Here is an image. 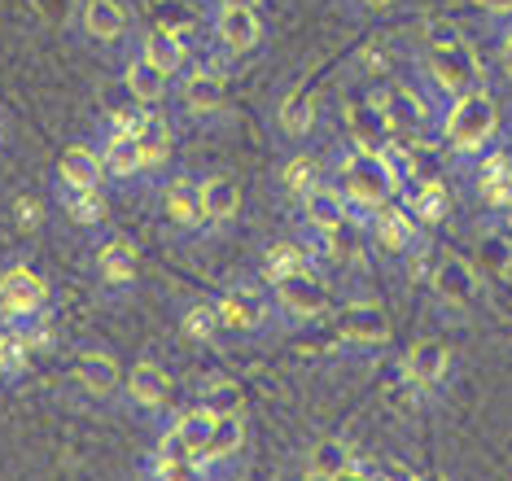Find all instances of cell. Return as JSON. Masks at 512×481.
<instances>
[{"mask_svg":"<svg viewBox=\"0 0 512 481\" xmlns=\"http://www.w3.org/2000/svg\"><path fill=\"white\" fill-rule=\"evenodd\" d=\"M464 40H469V35H464L456 18H425L421 31H416V49H456Z\"/></svg>","mask_w":512,"mask_h":481,"instance_id":"39","label":"cell"},{"mask_svg":"<svg viewBox=\"0 0 512 481\" xmlns=\"http://www.w3.org/2000/svg\"><path fill=\"white\" fill-rule=\"evenodd\" d=\"M364 237L372 241V250H381L386 258H399V263L429 254V232L416 224L412 215H407V206L399 202V197L381 202V206L364 219Z\"/></svg>","mask_w":512,"mask_h":481,"instance_id":"12","label":"cell"},{"mask_svg":"<svg viewBox=\"0 0 512 481\" xmlns=\"http://www.w3.org/2000/svg\"><path fill=\"white\" fill-rule=\"evenodd\" d=\"M154 202H158L162 228H167L176 241H206L211 237L206 206H202V175H193L184 167H171L154 184Z\"/></svg>","mask_w":512,"mask_h":481,"instance_id":"5","label":"cell"},{"mask_svg":"<svg viewBox=\"0 0 512 481\" xmlns=\"http://www.w3.org/2000/svg\"><path fill=\"white\" fill-rule=\"evenodd\" d=\"M197 403H206L215 416H237L246 412V390L237 377H206L197 385Z\"/></svg>","mask_w":512,"mask_h":481,"instance_id":"38","label":"cell"},{"mask_svg":"<svg viewBox=\"0 0 512 481\" xmlns=\"http://www.w3.org/2000/svg\"><path fill=\"white\" fill-rule=\"evenodd\" d=\"M176 324H180L184 342H193V346L224 342V324H219V311H215L211 298H184L176 307Z\"/></svg>","mask_w":512,"mask_h":481,"instance_id":"35","label":"cell"},{"mask_svg":"<svg viewBox=\"0 0 512 481\" xmlns=\"http://www.w3.org/2000/svg\"><path fill=\"white\" fill-rule=\"evenodd\" d=\"M429 302L451 315L456 324H464L469 315L477 311V302H482V276H477V267L469 263L464 254H429Z\"/></svg>","mask_w":512,"mask_h":481,"instance_id":"7","label":"cell"},{"mask_svg":"<svg viewBox=\"0 0 512 481\" xmlns=\"http://www.w3.org/2000/svg\"><path fill=\"white\" fill-rule=\"evenodd\" d=\"M407 5V0H346V14L351 18H390V14H399V9Z\"/></svg>","mask_w":512,"mask_h":481,"instance_id":"40","label":"cell"},{"mask_svg":"<svg viewBox=\"0 0 512 481\" xmlns=\"http://www.w3.org/2000/svg\"><path fill=\"white\" fill-rule=\"evenodd\" d=\"M53 180L62 184H84V189H106V167H101L97 140H71L53 162Z\"/></svg>","mask_w":512,"mask_h":481,"instance_id":"33","label":"cell"},{"mask_svg":"<svg viewBox=\"0 0 512 481\" xmlns=\"http://www.w3.org/2000/svg\"><path fill=\"white\" fill-rule=\"evenodd\" d=\"M267 289H272V302H276V315H281V328H294V333L329 324V315L337 307L324 272H298V276L276 280V285H267Z\"/></svg>","mask_w":512,"mask_h":481,"instance_id":"8","label":"cell"},{"mask_svg":"<svg viewBox=\"0 0 512 481\" xmlns=\"http://www.w3.org/2000/svg\"><path fill=\"white\" fill-rule=\"evenodd\" d=\"M211 302L219 311V324H224V337L254 342V337L285 333L281 315H276V302H272V289H267L259 276L254 280H232V285L219 289Z\"/></svg>","mask_w":512,"mask_h":481,"instance_id":"3","label":"cell"},{"mask_svg":"<svg viewBox=\"0 0 512 481\" xmlns=\"http://www.w3.org/2000/svg\"><path fill=\"white\" fill-rule=\"evenodd\" d=\"M92 276H97L101 298H132L141 285V250L127 232H97L92 237Z\"/></svg>","mask_w":512,"mask_h":481,"instance_id":"9","label":"cell"},{"mask_svg":"<svg viewBox=\"0 0 512 481\" xmlns=\"http://www.w3.org/2000/svg\"><path fill=\"white\" fill-rule=\"evenodd\" d=\"M36 368V350L22 337L18 324H0V385H22Z\"/></svg>","mask_w":512,"mask_h":481,"instance_id":"36","label":"cell"},{"mask_svg":"<svg viewBox=\"0 0 512 481\" xmlns=\"http://www.w3.org/2000/svg\"><path fill=\"white\" fill-rule=\"evenodd\" d=\"M399 381L416 398H438L456 381V350L442 337H416L399 355Z\"/></svg>","mask_w":512,"mask_h":481,"instance_id":"11","label":"cell"},{"mask_svg":"<svg viewBox=\"0 0 512 481\" xmlns=\"http://www.w3.org/2000/svg\"><path fill=\"white\" fill-rule=\"evenodd\" d=\"M298 272H324L302 237H276L259 250V280L263 285H276V280L298 276Z\"/></svg>","mask_w":512,"mask_h":481,"instance_id":"31","label":"cell"},{"mask_svg":"<svg viewBox=\"0 0 512 481\" xmlns=\"http://www.w3.org/2000/svg\"><path fill=\"white\" fill-rule=\"evenodd\" d=\"M141 473L154 477V481H206L202 477V451H197L171 420L158 425V438H154V447L145 451Z\"/></svg>","mask_w":512,"mask_h":481,"instance_id":"17","label":"cell"},{"mask_svg":"<svg viewBox=\"0 0 512 481\" xmlns=\"http://www.w3.org/2000/svg\"><path fill=\"white\" fill-rule=\"evenodd\" d=\"M119 88L127 101L149 105V110H162V105H171V97H176V79L162 75V70L136 49L127 53L119 66Z\"/></svg>","mask_w":512,"mask_h":481,"instance_id":"26","label":"cell"},{"mask_svg":"<svg viewBox=\"0 0 512 481\" xmlns=\"http://www.w3.org/2000/svg\"><path fill=\"white\" fill-rule=\"evenodd\" d=\"M176 114L193 127H215L228 119V79L215 66L193 62L184 75L176 79Z\"/></svg>","mask_w":512,"mask_h":481,"instance_id":"10","label":"cell"},{"mask_svg":"<svg viewBox=\"0 0 512 481\" xmlns=\"http://www.w3.org/2000/svg\"><path fill=\"white\" fill-rule=\"evenodd\" d=\"M329 180L346 193V202L355 206V215H359V219H368L381 202L399 197V189H394V180H390V171H386V162H381L377 149L342 145V149L333 154Z\"/></svg>","mask_w":512,"mask_h":481,"instance_id":"4","label":"cell"},{"mask_svg":"<svg viewBox=\"0 0 512 481\" xmlns=\"http://www.w3.org/2000/svg\"><path fill=\"white\" fill-rule=\"evenodd\" d=\"M49 202H53V215L66 219L71 228L79 232H106L110 228V197L106 189H84V184H62V180H49Z\"/></svg>","mask_w":512,"mask_h":481,"instance_id":"21","label":"cell"},{"mask_svg":"<svg viewBox=\"0 0 512 481\" xmlns=\"http://www.w3.org/2000/svg\"><path fill=\"white\" fill-rule=\"evenodd\" d=\"M79 35L92 49H123L132 35V9L123 0H84L79 5Z\"/></svg>","mask_w":512,"mask_h":481,"instance_id":"27","label":"cell"},{"mask_svg":"<svg viewBox=\"0 0 512 481\" xmlns=\"http://www.w3.org/2000/svg\"><path fill=\"white\" fill-rule=\"evenodd\" d=\"M219 5H254V9H259L263 0H202V9H219Z\"/></svg>","mask_w":512,"mask_h":481,"instance_id":"44","label":"cell"},{"mask_svg":"<svg viewBox=\"0 0 512 481\" xmlns=\"http://www.w3.org/2000/svg\"><path fill=\"white\" fill-rule=\"evenodd\" d=\"M412 70H416V84L438 105L486 84V62H482V53L473 49V40L456 44V49H416Z\"/></svg>","mask_w":512,"mask_h":481,"instance_id":"2","label":"cell"},{"mask_svg":"<svg viewBox=\"0 0 512 481\" xmlns=\"http://www.w3.org/2000/svg\"><path fill=\"white\" fill-rule=\"evenodd\" d=\"M495 66L504 79H512V18L495 22Z\"/></svg>","mask_w":512,"mask_h":481,"instance_id":"41","label":"cell"},{"mask_svg":"<svg viewBox=\"0 0 512 481\" xmlns=\"http://www.w3.org/2000/svg\"><path fill=\"white\" fill-rule=\"evenodd\" d=\"M9 154V114H5V105H0V158Z\"/></svg>","mask_w":512,"mask_h":481,"instance_id":"43","label":"cell"},{"mask_svg":"<svg viewBox=\"0 0 512 481\" xmlns=\"http://www.w3.org/2000/svg\"><path fill=\"white\" fill-rule=\"evenodd\" d=\"M206 14V40L215 44L224 57H250L263 44V14L254 5H219V9H202Z\"/></svg>","mask_w":512,"mask_h":481,"instance_id":"15","label":"cell"},{"mask_svg":"<svg viewBox=\"0 0 512 481\" xmlns=\"http://www.w3.org/2000/svg\"><path fill=\"white\" fill-rule=\"evenodd\" d=\"M136 140H141V154L149 167V189L171 171V154H176V123H171V110H145L141 127H136Z\"/></svg>","mask_w":512,"mask_h":481,"instance_id":"30","label":"cell"},{"mask_svg":"<svg viewBox=\"0 0 512 481\" xmlns=\"http://www.w3.org/2000/svg\"><path fill=\"white\" fill-rule=\"evenodd\" d=\"M399 202L407 206V215H412L425 232H434L451 219V189H447V180H442V171L412 175V180L399 189Z\"/></svg>","mask_w":512,"mask_h":481,"instance_id":"25","label":"cell"},{"mask_svg":"<svg viewBox=\"0 0 512 481\" xmlns=\"http://www.w3.org/2000/svg\"><path fill=\"white\" fill-rule=\"evenodd\" d=\"M477 9H482L491 22H508L512 18V0H473Z\"/></svg>","mask_w":512,"mask_h":481,"instance_id":"42","label":"cell"},{"mask_svg":"<svg viewBox=\"0 0 512 481\" xmlns=\"http://www.w3.org/2000/svg\"><path fill=\"white\" fill-rule=\"evenodd\" d=\"M123 403L136 416L162 425V420L176 412V381H171V372L158 359H136L123 377Z\"/></svg>","mask_w":512,"mask_h":481,"instance_id":"14","label":"cell"},{"mask_svg":"<svg viewBox=\"0 0 512 481\" xmlns=\"http://www.w3.org/2000/svg\"><path fill=\"white\" fill-rule=\"evenodd\" d=\"M495 228H499V232H508V237H512V206H504V210L495 215Z\"/></svg>","mask_w":512,"mask_h":481,"instance_id":"45","label":"cell"},{"mask_svg":"<svg viewBox=\"0 0 512 481\" xmlns=\"http://www.w3.org/2000/svg\"><path fill=\"white\" fill-rule=\"evenodd\" d=\"M53 315V289L31 263L0 267V324H27Z\"/></svg>","mask_w":512,"mask_h":481,"instance_id":"13","label":"cell"},{"mask_svg":"<svg viewBox=\"0 0 512 481\" xmlns=\"http://www.w3.org/2000/svg\"><path fill=\"white\" fill-rule=\"evenodd\" d=\"M342 132H346V145H359V149L390 145L394 140V119H390L386 101H381V88H372L368 97L342 105Z\"/></svg>","mask_w":512,"mask_h":481,"instance_id":"22","label":"cell"},{"mask_svg":"<svg viewBox=\"0 0 512 481\" xmlns=\"http://www.w3.org/2000/svg\"><path fill=\"white\" fill-rule=\"evenodd\" d=\"M246 447H250L246 412H237V416H215L211 438H206V447H202V477H228L232 468L241 464Z\"/></svg>","mask_w":512,"mask_h":481,"instance_id":"24","label":"cell"},{"mask_svg":"<svg viewBox=\"0 0 512 481\" xmlns=\"http://www.w3.org/2000/svg\"><path fill=\"white\" fill-rule=\"evenodd\" d=\"M329 324H333V346L342 350V355L372 359V355H381V350H390V342H394L390 315L372 298H351V302H342V307H333Z\"/></svg>","mask_w":512,"mask_h":481,"instance_id":"6","label":"cell"},{"mask_svg":"<svg viewBox=\"0 0 512 481\" xmlns=\"http://www.w3.org/2000/svg\"><path fill=\"white\" fill-rule=\"evenodd\" d=\"M272 132L276 140H285L289 149H307L320 132V97L307 84L285 88L272 105Z\"/></svg>","mask_w":512,"mask_h":481,"instance_id":"20","label":"cell"},{"mask_svg":"<svg viewBox=\"0 0 512 481\" xmlns=\"http://www.w3.org/2000/svg\"><path fill=\"white\" fill-rule=\"evenodd\" d=\"M359 460H364V451L355 447L351 438H320L316 447L307 451V460H302V477L307 481H351L359 477Z\"/></svg>","mask_w":512,"mask_h":481,"instance_id":"29","label":"cell"},{"mask_svg":"<svg viewBox=\"0 0 512 481\" xmlns=\"http://www.w3.org/2000/svg\"><path fill=\"white\" fill-rule=\"evenodd\" d=\"M202 206H206V224L215 232H228L241 224V210H246V189H241L237 175L228 171H206L202 175Z\"/></svg>","mask_w":512,"mask_h":481,"instance_id":"28","label":"cell"},{"mask_svg":"<svg viewBox=\"0 0 512 481\" xmlns=\"http://www.w3.org/2000/svg\"><path fill=\"white\" fill-rule=\"evenodd\" d=\"M49 219H53L49 193H14L9 197V224H14V232L22 241L40 237V232L49 228Z\"/></svg>","mask_w":512,"mask_h":481,"instance_id":"37","label":"cell"},{"mask_svg":"<svg viewBox=\"0 0 512 481\" xmlns=\"http://www.w3.org/2000/svg\"><path fill=\"white\" fill-rule=\"evenodd\" d=\"M294 210H298V228L316 232V237H346L351 228L364 232V219L355 215V206L346 202V193L337 189L333 180H324L320 189H311Z\"/></svg>","mask_w":512,"mask_h":481,"instance_id":"18","label":"cell"},{"mask_svg":"<svg viewBox=\"0 0 512 481\" xmlns=\"http://www.w3.org/2000/svg\"><path fill=\"white\" fill-rule=\"evenodd\" d=\"M508 149H512V132H508Z\"/></svg>","mask_w":512,"mask_h":481,"instance_id":"46","label":"cell"},{"mask_svg":"<svg viewBox=\"0 0 512 481\" xmlns=\"http://www.w3.org/2000/svg\"><path fill=\"white\" fill-rule=\"evenodd\" d=\"M136 53H145L149 62H154L162 75H171V79H180L184 70L193 66V62H189V53H193V49L180 40L176 31L162 27V22H154L149 31H141V40H136Z\"/></svg>","mask_w":512,"mask_h":481,"instance_id":"34","label":"cell"},{"mask_svg":"<svg viewBox=\"0 0 512 481\" xmlns=\"http://www.w3.org/2000/svg\"><path fill=\"white\" fill-rule=\"evenodd\" d=\"M97 149H101V167H106V184H114V189H141V184H149L141 140L132 132H110V127H101Z\"/></svg>","mask_w":512,"mask_h":481,"instance_id":"23","label":"cell"},{"mask_svg":"<svg viewBox=\"0 0 512 481\" xmlns=\"http://www.w3.org/2000/svg\"><path fill=\"white\" fill-rule=\"evenodd\" d=\"M499 132H504L499 101H495V92L482 84L473 92H460V97L442 101L434 136L451 162H469L477 154H486L491 145H499Z\"/></svg>","mask_w":512,"mask_h":481,"instance_id":"1","label":"cell"},{"mask_svg":"<svg viewBox=\"0 0 512 481\" xmlns=\"http://www.w3.org/2000/svg\"><path fill=\"white\" fill-rule=\"evenodd\" d=\"M123 363L106 346H75L71 350V385L88 403H123Z\"/></svg>","mask_w":512,"mask_h":481,"instance_id":"16","label":"cell"},{"mask_svg":"<svg viewBox=\"0 0 512 481\" xmlns=\"http://www.w3.org/2000/svg\"><path fill=\"white\" fill-rule=\"evenodd\" d=\"M460 167L469 175V189L482 202L486 215H499L504 206H512V149L508 145H491L486 154L460 162Z\"/></svg>","mask_w":512,"mask_h":481,"instance_id":"19","label":"cell"},{"mask_svg":"<svg viewBox=\"0 0 512 481\" xmlns=\"http://www.w3.org/2000/svg\"><path fill=\"white\" fill-rule=\"evenodd\" d=\"M324 180H329V167H324V158L311 154V149H289L281 158V167H276V189H281V197L294 206L311 189H320Z\"/></svg>","mask_w":512,"mask_h":481,"instance_id":"32","label":"cell"}]
</instances>
